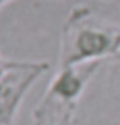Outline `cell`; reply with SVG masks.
Wrapping results in <instances>:
<instances>
[{"label":"cell","instance_id":"cell-5","mask_svg":"<svg viewBox=\"0 0 120 125\" xmlns=\"http://www.w3.org/2000/svg\"><path fill=\"white\" fill-rule=\"evenodd\" d=\"M13 62H15V59H7V58H3L2 54H0V74H2L3 71H7Z\"/></svg>","mask_w":120,"mask_h":125},{"label":"cell","instance_id":"cell-1","mask_svg":"<svg viewBox=\"0 0 120 125\" xmlns=\"http://www.w3.org/2000/svg\"><path fill=\"white\" fill-rule=\"evenodd\" d=\"M120 53V25L89 7H74L64 20L58 68L115 59Z\"/></svg>","mask_w":120,"mask_h":125},{"label":"cell","instance_id":"cell-3","mask_svg":"<svg viewBox=\"0 0 120 125\" xmlns=\"http://www.w3.org/2000/svg\"><path fill=\"white\" fill-rule=\"evenodd\" d=\"M100 64L102 62H87V64L58 68L44 94L61 102L77 105L87 84L99 71Z\"/></svg>","mask_w":120,"mask_h":125},{"label":"cell","instance_id":"cell-4","mask_svg":"<svg viewBox=\"0 0 120 125\" xmlns=\"http://www.w3.org/2000/svg\"><path fill=\"white\" fill-rule=\"evenodd\" d=\"M76 107L44 94L33 109V125H76Z\"/></svg>","mask_w":120,"mask_h":125},{"label":"cell","instance_id":"cell-6","mask_svg":"<svg viewBox=\"0 0 120 125\" xmlns=\"http://www.w3.org/2000/svg\"><path fill=\"white\" fill-rule=\"evenodd\" d=\"M7 2H10V0H0V7H2V5H5Z\"/></svg>","mask_w":120,"mask_h":125},{"label":"cell","instance_id":"cell-7","mask_svg":"<svg viewBox=\"0 0 120 125\" xmlns=\"http://www.w3.org/2000/svg\"><path fill=\"white\" fill-rule=\"evenodd\" d=\"M115 59H117V61H120V53L117 54V58H115Z\"/></svg>","mask_w":120,"mask_h":125},{"label":"cell","instance_id":"cell-2","mask_svg":"<svg viewBox=\"0 0 120 125\" xmlns=\"http://www.w3.org/2000/svg\"><path fill=\"white\" fill-rule=\"evenodd\" d=\"M50 69L46 61L15 59L0 74V125H13L20 105L33 84Z\"/></svg>","mask_w":120,"mask_h":125}]
</instances>
